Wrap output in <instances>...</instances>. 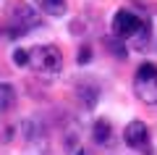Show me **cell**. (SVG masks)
Returning <instances> with one entry per match:
<instances>
[{"instance_id":"5b68a950","label":"cell","mask_w":157,"mask_h":155,"mask_svg":"<svg viewBox=\"0 0 157 155\" xmlns=\"http://www.w3.org/2000/svg\"><path fill=\"white\" fill-rule=\"evenodd\" d=\"M123 139H126V145H128V147H134V150H139V153L149 155V129H147L144 121L134 118L131 124H126Z\"/></svg>"},{"instance_id":"8fae6325","label":"cell","mask_w":157,"mask_h":155,"mask_svg":"<svg viewBox=\"0 0 157 155\" xmlns=\"http://www.w3.org/2000/svg\"><path fill=\"white\" fill-rule=\"evenodd\" d=\"M13 63H16L18 68L29 66V53H26V50H21V47H16V50H13Z\"/></svg>"},{"instance_id":"ba28073f","label":"cell","mask_w":157,"mask_h":155,"mask_svg":"<svg viewBox=\"0 0 157 155\" xmlns=\"http://www.w3.org/2000/svg\"><path fill=\"white\" fill-rule=\"evenodd\" d=\"M13 105H16V89H13V84L0 82V113H8Z\"/></svg>"},{"instance_id":"52a82bcc","label":"cell","mask_w":157,"mask_h":155,"mask_svg":"<svg viewBox=\"0 0 157 155\" xmlns=\"http://www.w3.org/2000/svg\"><path fill=\"white\" fill-rule=\"evenodd\" d=\"M76 95H78V100L84 103V108H94L97 100H100V87L92 84V82H81L78 89H76Z\"/></svg>"},{"instance_id":"7a4b0ae2","label":"cell","mask_w":157,"mask_h":155,"mask_svg":"<svg viewBox=\"0 0 157 155\" xmlns=\"http://www.w3.org/2000/svg\"><path fill=\"white\" fill-rule=\"evenodd\" d=\"M29 53V66L39 74V76H55L63 68V53L55 45H39V47L26 50Z\"/></svg>"},{"instance_id":"6da1fadb","label":"cell","mask_w":157,"mask_h":155,"mask_svg":"<svg viewBox=\"0 0 157 155\" xmlns=\"http://www.w3.org/2000/svg\"><path fill=\"white\" fill-rule=\"evenodd\" d=\"M110 29H113V37H115V39H121V42L134 39L136 47H144L147 39H149V34H152L149 18L136 16L134 11H128V8H118V11H115Z\"/></svg>"},{"instance_id":"277c9868","label":"cell","mask_w":157,"mask_h":155,"mask_svg":"<svg viewBox=\"0 0 157 155\" xmlns=\"http://www.w3.org/2000/svg\"><path fill=\"white\" fill-rule=\"evenodd\" d=\"M134 95L144 105H157V63L147 61L134 74Z\"/></svg>"},{"instance_id":"3957f363","label":"cell","mask_w":157,"mask_h":155,"mask_svg":"<svg viewBox=\"0 0 157 155\" xmlns=\"http://www.w3.org/2000/svg\"><path fill=\"white\" fill-rule=\"evenodd\" d=\"M39 13L34 11L29 3H24V0H13L11 8H8V27H11V37H21V34H26L29 29H37L39 27Z\"/></svg>"},{"instance_id":"8992f818","label":"cell","mask_w":157,"mask_h":155,"mask_svg":"<svg viewBox=\"0 0 157 155\" xmlns=\"http://www.w3.org/2000/svg\"><path fill=\"white\" fill-rule=\"evenodd\" d=\"M21 132H24V137H26V145H29V153L32 155H45L47 153V132L42 126H34L32 121H26L21 126Z\"/></svg>"},{"instance_id":"7c38bea8","label":"cell","mask_w":157,"mask_h":155,"mask_svg":"<svg viewBox=\"0 0 157 155\" xmlns=\"http://www.w3.org/2000/svg\"><path fill=\"white\" fill-rule=\"evenodd\" d=\"M89 58H92V50L89 47H81V50H78V63H81V66H84Z\"/></svg>"},{"instance_id":"30bf717a","label":"cell","mask_w":157,"mask_h":155,"mask_svg":"<svg viewBox=\"0 0 157 155\" xmlns=\"http://www.w3.org/2000/svg\"><path fill=\"white\" fill-rule=\"evenodd\" d=\"M37 6L42 8V13H47V16H63V13L68 11L66 0H37Z\"/></svg>"},{"instance_id":"9c48e42d","label":"cell","mask_w":157,"mask_h":155,"mask_svg":"<svg viewBox=\"0 0 157 155\" xmlns=\"http://www.w3.org/2000/svg\"><path fill=\"white\" fill-rule=\"evenodd\" d=\"M110 137H113L110 121H105V118H97L94 126H92V139H94L97 145H105V142H110Z\"/></svg>"}]
</instances>
